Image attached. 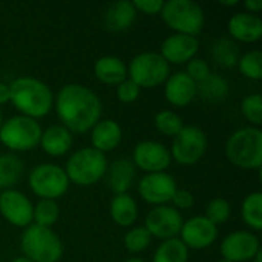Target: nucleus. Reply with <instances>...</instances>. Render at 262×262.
Masks as SVG:
<instances>
[{"label": "nucleus", "instance_id": "f257e3e1", "mask_svg": "<svg viewBox=\"0 0 262 262\" xmlns=\"http://www.w3.org/2000/svg\"><path fill=\"white\" fill-rule=\"evenodd\" d=\"M54 107L60 124L71 134H86L100 120L103 103L88 86L80 83L64 84L54 97Z\"/></svg>", "mask_w": 262, "mask_h": 262}, {"label": "nucleus", "instance_id": "f03ea898", "mask_svg": "<svg viewBox=\"0 0 262 262\" xmlns=\"http://www.w3.org/2000/svg\"><path fill=\"white\" fill-rule=\"evenodd\" d=\"M9 103L20 115L40 120L49 115L54 107V94L51 88L35 77H18L9 83Z\"/></svg>", "mask_w": 262, "mask_h": 262}, {"label": "nucleus", "instance_id": "7ed1b4c3", "mask_svg": "<svg viewBox=\"0 0 262 262\" xmlns=\"http://www.w3.org/2000/svg\"><path fill=\"white\" fill-rule=\"evenodd\" d=\"M227 160L244 170H258L262 166L261 127L244 126L236 129L226 141Z\"/></svg>", "mask_w": 262, "mask_h": 262}, {"label": "nucleus", "instance_id": "20e7f679", "mask_svg": "<svg viewBox=\"0 0 262 262\" xmlns=\"http://www.w3.org/2000/svg\"><path fill=\"white\" fill-rule=\"evenodd\" d=\"M71 184L89 187L104 178L107 169V158L94 147H80L69 155L63 167Z\"/></svg>", "mask_w": 262, "mask_h": 262}, {"label": "nucleus", "instance_id": "39448f33", "mask_svg": "<svg viewBox=\"0 0 262 262\" xmlns=\"http://www.w3.org/2000/svg\"><path fill=\"white\" fill-rule=\"evenodd\" d=\"M163 21L173 31V34H184L198 37L204 29L206 14L195 0H169L160 12Z\"/></svg>", "mask_w": 262, "mask_h": 262}, {"label": "nucleus", "instance_id": "423d86ee", "mask_svg": "<svg viewBox=\"0 0 262 262\" xmlns=\"http://www.w3.org/2000/svg\"><path fill=\"white\" fill-rule=\"evenodd\" d=\"M20 249L23 256L32 262H58L63 256V243L60 236L52 229L35 224L23 229Z\"/></svg>", "mask_w": 262, "mask_h": 262}, {"label": "nucleus", "instance_id": "0eeeda50", "mask_svg": "<svg viewBox=\"0 0 262 262\" xmlns=\"http://www.w3.org/2000/svg\"><path fill=\"white\" fill-rule=\"evenodd\" d=\"M41 132V124L37 120L17 114L3 121L0 127V143L12 154L28 152L38 147Z\"/></svg>", "mask_w": 262, "mask_h": 262}, {"label": "nucleus", "instance_id": "6e6552de", "mask_svg": "<svg viewBox=\"0 0 262 262\" xmlns=\"http://www.w3.org/2000/svg\"><path fill=\"white\" fill-rule=\"evenodd\" d=\"M170 74V64L160 55V52H140L127 66V77L141 89L163 86Z\"/></svg>", "mask_w": 262, "mask_h": 262}, {"label": "nucleus", "instance_id": "1a4fd4ad", "mask_svg": "<svg viewBox=\"0 0 262 262\" xmlns=\"http://www.w3.org/2000/svg\"><path fill=\"white\" fill-rule=\"evenodd\" d=\"M31 192L40 200L57 201L69 190V180L61 166L54 163H41L31 169L28 177Z\"/></svg>", "mask_w": 262, "mask_h": 262}, {"label": "nucleus", "instance_id": "9d476101", "mask_svg": "<svg viewBox=\"0 0 262 262\" xmlns=\"http://www.w3.org/2000/svg\"><path fill=\"white\" fill-rule=\"evenodd\" d=\"M207 135L206 132L193 124L184 126L177 137L172 138V146L169 149L172 161L181 166H193L201 161L207 152Z\"/></svg>", "mask_w": 262, "mask_h": 262}, {"label": "nucleus", "instance_id": "9b49d317", "mask_svg": "<svg viewBox=\"0 0 262 262\" xmlns=\"http://www.w3.org/2000/svg\"><path fill=\"white\" fill-rule=\"evenodd\" d=\"M183 223H184V218L181 212L166 204V206L152 207L147 212L146 220H144V227L147 229L152 238L167 241V239L178 238Z\"/></svg>", "mask_w": 262, "mask_h": 262}, {"label": "nucleus", "instance_id": "f8f14e48", "mask_svg": "<svg viewBox=\"0 0 262 262\" xmlns=\"http://www.w3.org/2000/svg\"><path fill=\"white\" fill-rule=\"evenodd\" d=\"M132 163L144 173L166 172L172 163L169 147L155 140H143L132 150Z\"/></svg>", "mask_w": 262, "mask_h": 262}, {"label": "nucleus", "instance_id": "ddd939ff", "mask_svg": "<svg viewBox=\"0 0 262 262\" xmlns=\"http://www.w3.org/2000/svg\"><path fill=\"white\" fill-rule=\"evenodd\" d=\"M138 193L141 200L152 207L166 206L172 201L178 186L175 178L167 172L144 173L138 181Z\"/></svg>", "mask_w": 262, "mask_h": 262}, {"label": "nucleus", "instance_id": "4468645a", "mask_svg": "<svg viewBox=\"0 0 262 262\" xmlns=\"http://www.w3.org/2000/svg\"><path fill=\"white\" fill-rule=\"evenodd\" d=\"M261 252V243L255 232L235 230L230 232L220 246L223 259L230 262H250Z\"/></svg>", "mask_w": 262, "mask_h": 262}, {"label": "nucleus", "instance_id": "2eb2a0df", "mask_svg": "<svg viewBox=\"0 0 262 262\" xmlns=\"http://www.w3.org/2000/svg\"><path fill=\"white\" fill-rule=\"evenodd\" d=\"M34 204L23 192L8 189L0 192V215L11 226L26 229L32 224Z\"/></svg>", "mask_w": 262, "mask_h": 262}, {"label": "nucleus", "instance_id": "dca6fc26", "mask_svg": "<svg viewBox=\"0 0 262 262\" xmlns=\"http://www.w3.org/2000/svg\"><path fill=\"white\" fill-rule=\"evenodd\" d=\"M178 238L189 250H206L216 241L218 227L204 215H196L184 220Z\"/></svg>", "mask_w": 262, "mask_h": 262}, {"label": "nucleus", "instance_id": "f3484780", "mask_svg": "<svg viewBox=\"0 0 262 262\" xmlns=\"http://www.w3.org/2000/svg\"><path fill=\"white\" fill-rule=\"evenodd\" d=\"M200 49L198 37L184 34H170L161 43L160 55L169 64H186L196 57Z\"/></svg>", "mask_w": 262, "mask_h": 262}, {"label": "nucleus", "instance_id": "a211bd4d", "mask_svg": "<svg viewBox=\"0 0 262 262\" xmlns=\"http://www.w3.org/2000/svg\"><path fill=\"white\" fill-rule=\"evenodd\" d=\"M164 97L173 107H186L196 98V83L184 71L169 75L164 83Z\"/></svg>", "mask_w": 262, "mask_h": 262}, {"label": "nucleus", "instance_id": "6ab92c4d", "mask_svg": "<svg viewBox=\"0 0 262 262\" xmlns=\"http://www.w3.org/2000/svg\"><path fill=\"white\" fill-rule=\"evenodd\" d=\"M104 178L114 195L127 193L137 181V167L134 166L132 160L118 157L112 163H107Z\"/></svg>", "mask_w": 262, "mask_h": 262}, {"label": "nucleus", "instance_id": "aec40b11", "mask_svg": "<svg viewBox=\"0 0 262 262\" xmlns=\"http://www.w3.org/2000/svg\"><path fill=\"white\" fill-rule=\"evenodd\" d=\"M227 31L232 40L239 43H256L262 37V18L250 12H236L229 18Z\"/></svg>", "mask_w": 262, "mask_h": 262}, {"label": "nucleus", "instance_id": "412c9836", "mask_svg": "<svg viewBox=\"0 0 262 262\" xmlns=\"http://www.w3.org/2000/svg\"><path fill=\"white\" fill-rule=\"evenodd\" d=\"M91 147L101 154L115 150L123 140V129L118 121L112 118H101L91 130Z\"/></svg>", "mask_w": 262, "mask_h": 262}, {"label": "nucleus", "instance_id": "4be33fe9", "mask_svg": "<svg viewBox=\"0 0 262 262\" xmlns=\"http://www.w3.org/2000/svg\"><path fill=\"white\" fill-rule=\"evenodd\" d=\"M137 9L132 2L118 0L111 3L103 12V25L111 32H123L137 20Z\"/></svg>", "mask_w": 262, "mask_h": 262}, {"label": "nucleus", "instance_id": "5701e85b", "mask_svg": "<svg viewBox=\"0 0 262 262\" xmlns=\"http://www.w3.org/2000/svg\"><path fill=\"white\" fill-rule=\"evenodd\" d=\"M72 143H74V137L64 126L52 124L43 129L38 146L46 155L52 158H60L71 150Z\"/></svg>", "mask_w": 262, "mask_h": 262}, {"label": "nucleus", "instance_id": "b1692460", "mask_svg": "<svg viewBox=\"0 0 262 262\" xmlns=\"http://www.w3.org/2000/svg\"><path fill=\"white\" fill-rule=\"evenodd\" d=\"M95 78L107 86H117L127 78V64L117 55H103L94 63Z\"/></svg>", "mask_w": 262, "mask_h": 262}, {"label": "nucleus", "instance_id": "393cba45", "mask_svg": "<svg viewBox=\"0 0 262 262\" xmlns=\"http://www.w3.org/2000/svg\"><path fill=\"white\" fill-rule=\"evenodd\" d=\"M109 215L117 226L130 229L138 221L140 209L134 196H130L129 193H121V195H114V198L111 200Z\"/></svg>", "mask_w": 262, "mask_h": 262}, {"label": "nucleus", "instance_id": "a878e982", "mask_svg": "<svg viewBox=\"0 0 262 262\" xmlns=\"http://www.w3.org/2000/svg\"><path fill=\"white\" fill-rule=\"evenodd\" d=\"M230 94L229 80L220 74H210L204 81L196 84V97H200L206 103H221Z\"/></svg>", "mask_w": 262, "mask_h": 262}, {"label": "nucleus", "instance_id": "bb28decb", "mask_svg": "<svg viewBox=\"0 0 262 262\" xmlns=\"http://www.w3.org/2000/svg\"><path fill=\"white\" fill-rule=\"evenodd\" d=\"M210 55L218 66L232 69L239 61L241 48L230 37H218L210 46Z\"/></svg>", "mask_w": 262, "mask_h": 262}, {"label": "nucleus", "instance_id": "cd10ccee", "mask_svg": "<svg viewBox=\"0 0 262 262\" xmlns=\"http://www.w3.org/2000/svg\"><path fill=\"white\" fill-rule=\"evenodd\" d=\"M25 172L21 158L17 154H0V190L14 189Z\"/></svg>", "mask_w": 262, "mask_h": 262}, {"label": "nucleus", "instance_id": "c85d7f7f", "mask_svg": "<svg viewBox=\"0 0 262 262\" xmlns=\"http://www.w3.org/2000/svg\"><path fill=\"white\" fill-rule=\"evenodd\" d=\"M241 218L250 232H261L262 229V193L250 192L241 204Z\"/></svg>", "mask_w": 262, "mask_h": 262}, {"label": "nucleus", "instance_id": "c756f323", "mask_svg": "<svg viewBox=\"0 0 262 262\" xmlns=\"http://www.w3.org/2000/svg\"><path fill=\"white\" fill-rule=\"evenodd\" d=\"M152 262H189V249L180 238L161 241L154 253Z\"/></svg>", "mask_w": 262, "mask_h": 262}, {"label": "nucleus", "instance_id": "7c9ffc66", "mask_svg": "<svg viewBox=\"0 0 262 262\" xmlns=\"http://www.w3.org/2000/svg\"><path fill=\"white\" fill-rule=\"evenodd\" d=\"M60 216V207L54 200H38L32 210V224L51 229Z\"/></svg>", "mask_w": 262, "mask_h": 262}, {"label": "nucleus", "instance_id": "2f4dec72", "mask_svg": "<svg viewBox=\"0 0 262 262\" xmlns=\"http://www.w3.org/2000/svg\"><path fill=\"white\" fill-rule=\"evenodd\" d=\"M152 239L154 238L150 236V233L147 232V229L144 226H134L124 235L123 244L129 253L137 255V253H143L144 250H147Z\"/></svg>", "mask_w": 262, "mask_h": 262}, {"label": "nucleus", "instance_id": "473e14b6", "mask_svg": "<svg viewBox=\"0 0 262 262\" xmlns=\"http://www.w3.org/2000/svg\"><path fill=\"white\" fill-rule=\"evenodd\" d=\"M155 127L160 134L166 135V137H177L180 134V130L186 126L181 115H178L177 112L173 111H169V109H164V111H160L157 115H155Z\"/></svg>", "mask_w": 262, "mask_h": 262}, {"label": "nucleus", "instance_id": "72a5a7b5", "mask_svg": "<svg viewBox=\"0 0 262 262\" xmlns=\"http://www.w3.org/2000/svg\"><path fill=\"white\" fill-rule=\"evenodd\" d=\"M236 66L246 78L259 81L262 78V52L253 49L246 54H241Z\"/></svg>", "mask_w": 262, "mask_h": 262}, {"label": "nucleus", "instance_id": "f704fd0d", "mask_svg": "<svg viewBox=\"0 0 262 262\" xmlns=\"http://www.w3.org/2000/svg\"><path fill=\"white\" fill-rule=\"evenodd\" d=\"M232 206L226 198H213L206 206V218L216 227L226 224L230 220Z\"/></svg>", "mask_w": 262, "mask_h": 262}, {"label": "nucleus", "instance_id": "c9c22d12", "mask_svg": "<svg viewBox=\"0 0 262 262\" xmlns=\"http://www.w3.org/2000/svg\"><path fill=\"white\" fill-rule=\"evenodd\" d=\"M241 114L253 127L262 124V95L259 92L249 94L241 101Z\"/></svg>", "mask_w": 262, "mask_h": 262}, {"label": "nucleus", "instance_id": "e433bc0d", "mask_svg": "<svg viewBox=\"0 0 262 262\" xmlns=\"http://www.w3.org/2000/svg\"><path fill=\"white\" fill-rule=\"evenodd\" d=\"M184 72H186V74L189 75V78H192L196 84H200L201 81H204V80L212 74L207 60L200 58V57H195V58H192L190 61H187V63H186Z\"/></svg>", "mask_w": 262, "mask_h": 262}, {"label": "nucleus", "instance_id": "4c0bfd02", "mask_svg": "<svg viewBox=\"0 0 262 262\" xmlns=\"http://www.w3.org/2000/svg\"><path fill=\"white\" fill-rule=\"evenodd\" d=\"M140 94H141V88L129 77L123 80L120 84H117V98L124 104L135 103L140 98Z\"/></svg>", "mask_w": 262, "mask_h": 262}, {"label": "nucleus", "instance_id": "58836bf2", "mask_svg": "<svg viewBox=\"0 0 262 262\" xmlns=\"http://www.w3.org/2000/svg\"><path fill=\"white\" fill-rule=\"evenodd\" d=\"M170 203H172V207H175L178 212L189 210L195 206V196L192 192H189L186 189H177Z\"/></svg>", "mask_w": 262, "mask_h": 262}, {"label": "nucleus", "instance_id": "ea45409f", "mask_svg": "<svg viewBox=\"0 0 262 262\" xmlns=\"http://www.w3.org/2000/svg\"><path fill=\"white\" fill-rule=\"evenodd\" d=\"M132 3L137 12H141L144 15H158L164 6L163 0H134Z\"/></svg>", "mask_w": 262, "mask_h": 262}, {"label": "nucleus", "instance_id": "a19ab883", "mask_svg": "<svg viewBox=\"0 0 262 262\" xmlns=\"http://www.w3.org/2000/svg\"><path fill=\"white\" fill-rule=\"evenodd\" d=\"M244 8H246V12L258 15V12L262 9V0H246Z\"/></svg>", "mask_w": 262, "mask_h": 262}, {"label": "nucleus", "instance_id": "79ce46f5", "mask_svg": "<svg viewBox=\"0 0 262 262\" xmlns=\"http://www.w3.org/2000/svg\"><path fill=\"white\" fill-rule=\"evenodd\" d=\"M11 100V89H9V83H3L0 81V106L2 104H8Z\"/></svg>", "mask_w": 262, "mask_h": 262}, {"label": "nucleus", "instance_id": "37998d69", "mask_svg": "<svg viewBox=\"0 0 262 262\" xmlns=\"http://www.w3.org/2000/svg\"><path fill=\"white\" fill-rule=\"evenodd\" d=\"M220 5L227 6V8H232V6H238V5H239V2H238V0H221V2H220Z\"/></svg>", "mask_w": 262, "mask_h": 262}, {"label": "nucleus", "instance_id": "c03bdc74", "mask_svg": "<svg viewBox=\"0 0 262 262\" xmlns=\"http://www.w3.org/2000/svg\"><path fill=\"white\" fill-rule=\"evenodd\" d=\"M12 262H32V261H29V259H28V258H25V256H18V258H15Z\"/></svg>", "mask_w": 262, "mask_h": 262}, {"label": "nucleus", "instance_id": "a18cd8bd", "mask_svg": "<svg viewBox=\"0 0 262 262\" xmlns=\"http://www.w3.org/2000/svg\"><path fill=\"white\" fill-rule=\"evenodd\" d=\"M252 261H253V262H262V250L259 252V253H258V255H256V256H255V258H253V259H252Z\"/></svg>", "mask_w": 262, "mask_h": 262}, {"label": "nucleus", "instance_id": "49530a36", "mask_svg": "<svg viewBox=\"0 0 262 262\" xmlns=\"http://www.w3.org/2000/svg\"><path fill=\"white\" fill-rule=\"evenodd\" d=\"M124 262H146L144 259H141V258H129V259H126Z\"/></svg>", "mask_w": 262, "mask_h": 262}, {"label": "nucleus", "instance_id": "de8ad7c7", "mask_svg": "<svg viewBox=\"0 0 262 262\" xmlns=\"http://www.w3.org/2000/svg\"><path fill=\"white\" fill-rule=\"evenodd\" d=\"M3 121H5V118H3V112H2V109H0V127H2V124H3Z\"/></svg>", "mask_w": 262, "mask_h": 262}, {"label": "nucleus", "instance_id": "09e8293b", "mask_svg": "<svg viewBox=\"0 0 262 262\" xmlns=\"http://www.w3.org/2000/svg\"><path fill=\"white\" fill-rule=\"evenodd\" d=\"M216 262H230V261H227V259H223V258H221L220 261H216Z\"/></svg>", "mask_w": 262, "mask_h": 262}]
</instances>
